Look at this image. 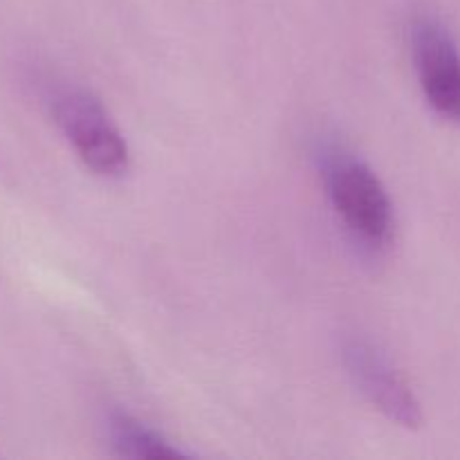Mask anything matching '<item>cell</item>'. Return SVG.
<instances>
[{
    "label": "cell",
    "mask_w": 460,
    "mask_h": 460,
    "mask_svg": "<svg viewBox=\"0 0 460 460\" xmlns=\"http://www.w3.org/2000/svg\"><path fill=\"white\" fill-rule=\"evenodd\" d=\"M54 121L79 160L102 178H121L130 166L128 144L111 112L93 93L76 85L57 88L49 97Z\"/></svg>",
    "instance_id": "obj_2"
},
{
    "label": "cell",
    "mask_w": 460,
    "mask_h": 460,
    "mask_svg": "<svg viewBox=\"0 0 460 460\" xmlns=\"http://www.w3.org/2000/svg\"><path fill=\"white\" fill-rule=\"evenodd\" d=\"M411 49L429 106L460 124V52L454 36L436 18H418L411 27Z\"/></svg>",
    "instance_id": "obj_4"
},
{
    "label": "cell",
    "mask_w": 460,
    "mask_h": 460,
    "mask_svg": "<svg viewBox=\"0 0 460 460\" xmlns=\"http://www.w3.org/2000/svg\"><path fill=\"white\" fill-rule=\"evenodd\" d=\"M317 162L346 229L368 250H385L394 236V205L376 171L335 142L319 144Z\"/></svg>",
    "instance_id": "obj_1"
},
{
    "label": "cell",
    "mask_w": 460,
    "mask_h": 460,
    "mask_svg": "<svg viewBox=\"0 0 460 460\" xmlns=\"http://www.w3.org/2000/svg\"><path fill=\"white\" fill-rule=\"evenodd\" d=\"M108 440L119 456L126 458H151V460H175L189 458L187 452L175 447L169 438L137 420L126 411H111L106 420Z\"/></svg>",
    "instance_id": "obj_5"
},
{
    "label": "cell",
    "mask_w": 460,
    "mask_h": 460,
    "mask_svg": "<svg viewBox=\"0 0 460 460\" xmlns=\"http://www.w3.org/2000/svg\"><path fill=\"white\" fill-rule=\"evenodd\" d=\"M340 350L349 377L377 411L404 429H418L422 425V409L416 394L376 344L353 335L341 340Z\"/></svg>",
    "instance_id": "obj_3"
}]
</instances>
